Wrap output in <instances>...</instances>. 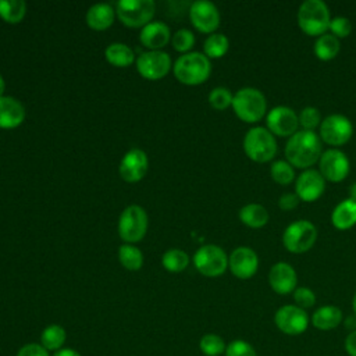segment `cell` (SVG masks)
Masks as SVG:
<instances>
[{"label":"cell","mask_w":356,"mask_h":356,"mask_svg":"<svg viewBox=\"0 0 356 356\" xmlns=\"http://www.w3.org/2000/svg\"><path fill=\"white\" fill-rule=\"evenodd\" d=\"M323 153L321 139L314 131L299 129L288 138L284 149L285 160L295 168L307 170L318 163Z\"/></svg>","instance_id":"6da1fadb"},{"label":"cell","mask_w":356,"mask_h":356,"mask_svg":"<svg viewBox=\"0 0 356 356\" xmlns=\"http://www.w3.org/2000/svg\"><path fill=\"white\" fill-rule=\"evenodd\" d=\"M296 21L305 35L318 38L328 31L331 22L330 8L323 0H306L298 8Z\"/></svg>","instance_id":"7a4b0ae2"},{"label":"cell","mask_w":356,"mask_h":356,"mask_svg":"<svg viewBox=\"0 0 356 356\" xmlns=\"http://www.w3.org/2000/svg\"><path fill=\"white\" fill-rule=\"evenodd\" d=\"M235 115L248 124L259 122L267 114V99L264 93L256 88H241L232 99L231 104Z\"/></svg>","instance_id":"3957f363"},{"label":"cell","mask_w":356,"mask_h":356,"mask_svg":"<svg viewBox=\"0 0 356 356\" xmlns=\"http://www.w3.org/2000/svg\"><path fill=\"white\" fill-rule=\"evenodd\" d=\"M211 72L210 58L204 53L191 51L179 56L174 63L175 78L185 85H199L207 81Z\"/></svg>","instance_id":"277c9868"},{"label":"cell","mask_w":356,"mask_h":356,"mask_svg":"<svg viewBox=\"0 0 356 356\" xmlns=\"http://www.w3.org/2000/svg\"><path fill=\"white\" fill-rule=\"evenodd\" d=\"M275 136L266 127L250 128L243 138V152L254 163H267L277 154Z\"/></svg>","instance_id":"5b68a950"},{"label":"cell","mask_w":356,"mask_h":356,"mask_svg":"<svg viewBox=\"0 0 356 356\" xmlns=\"http://www.w3.org/2000/svg\"><path fill=\"white\" fill-rule=\"evenodd\" d=\"M317 241V228L309 220H296L282 232L284 248L295 254L309 252Z\"/></svg>","instance_id":"8992f818"},{"label":"cell","mask_w":356,"mask_h":356,"mask_svg":"<svg viewBox=\"0 0 356 356\" xmlns=\"http://www.w3.org/2000/svg\"><path fill=\"white\" fill-rule=\"evenodd\" d=\"M156 11L153 0H120L115 4L118 19L129 28L145 26L152 22Z\"/></svg>","instance_id":"52a82bcc"},{"label":"cell","mask_w":356,"mask_h":356,"mask_svg":"<svg viewBox=\"0 0 356 356\" xmlns=\"http://www.w3.org/2000/svg\"><path fill=\"white\" fill-rule=\"evenodd\" d=\"M353 135L352 121L342 114H330L323 118L318 127V136L321 142L330 147L338 149L348 143Z\"/></svg>","instance_id":"ba28073f"},{"label":"cell","mask_w":356,"mask_h":356,"mask_svg":"<svg viewBox=\"0 0 356 356\" xmlns=\"http://www.w3.org/2000/svg\"><path fill=\"white\" fill-rule=\"evenodd\" d=\"M147 231V214L143 207L131 204L124 209L118 220V234L127 243L140 241Z\"/></svg>","instance_id":"9c48e42d"},{"label":"cell","mask_w":356,"mask_h":356,"mask_svg":"<svg viewBox=\"0 0 356 356\" xmlns=\"http://www.w3.org/2000/svg\"><path fill=\"white\" fill-rule=\"evenodd\" d=\"M196 270L206 277H218L228 268V256L217 245H203L193 256Z\"/></svg>","instance_id":"30bf717a"},{"label":"cell","mask_w":356,"mask_h":356,"mask_svg":"<svg viewBox=\"0 0 356 356\" xmlns=\"http://www.w3.org/2000/svg\"><path fill=\"white\" fill-rule=\"evenodd\" d=\"M317 164L318 172L323 175V178L334 184L342 182L350 171V161L348 156L342 150L334 147L324 150Z\"/></svg>","instance_id":"8fae6325"},{"label":"cell","mask_w":356,"mask_h":356,"mask_svg":"<svg viewBox=\"0 0 356 356\" xmlns=\"http://www.w3.org/2000/svg\"><path fill=\"white\" fill-rule=\"evenodd\" d=\"M274 324L282 334L295 337L307 330L310 317L306 310L296 305H284L274 313Z\"/></svg>","instance_id":"7c38bea8"},{"label":"cell","mask_w":356,"mask_h":356,"mask_svg":"<svg viewBox=\"0 0 356 356\" xmlns=\"http://www.w3.org/2000/svg\"><path fill=\"white\" fill-rule=\"evenodd\" d=\"M266 128L275 138H291L299 131V117L288 106H275L266 114Z\"/></svg>","instance_id":"4fadbf2b"},{"label":"cell","mask_w":356,"mask_h":356,"mask_svg":"<svg viewBox=\"0 0 356 356\" xmlns=\"http://www.w3.org/2000/svg\"><path fill=\"white\" fill-rule=\"evenodd\" d=\"M170 68H171V58L168 53L161 50L145 51L136 60L138 72L149 81L161 79L168 74Z\"/></svg>","instance_id":"5bb4252c"},{"label":"cell","mask_w":356,"mask_h":356,"mask_svg":"<svg viewBox=\"0 0 356 356\" xmlns=\"http://www.w3.org/2000/svg\"><path fill=\"white\" fill-rule=\"evenodd\" d=\"M192 25L202 33H213L220 26V11L211 1L197 0L189 7Z\"/></svg>","instance_id":"9a60e30c"},{"label":"cell","mask_w":356,"mask_h":356,"mask_svg":"<svg viewBox=\"0 0 356 356\" xmlns=\"http://www.w3.org/2000/svg\"><path fill=\"white\" fill-rule=\"evenodd\" d=\"M228 268L239 280L252 278L259 268V256L249 246H239L228 256Z\"/></svg>","instance_id":"2e32d148"},{"label":"cell","mask_w":356,"mask_h":356,"mask_svg":"<svg viewBox=\"0 0 356 356\" xmlns=\"http://www.w3.org/2000/svg\"><path fill=\"white\" fill-rule=\"evenodd\" d=\"M325 179L318 170L307 168L303 170L295 179V193L300 202H316L324 193Z\"/></svg>","instance_id":"e0dca14e"},{"label":"cell","mask_w":356,"mask_h":356,"mask_svg":"<svg viewBox=\"0 0 356 356\" xmlns=\"http://www.w3.org/2000/svg\"><path fill=\"white\" fill-rule=\"evenodd\" d=\"M270 288L278 295H289L298 288V274L286 261L274 263L268 271Z\"/></svg>","instance_id":"ac0fdd59"},{"label":"cell","mask_w":356,"mask_h":356,"mask_svg":"<svg viewBox=\"0 0 356 356\" xmlns=\"http://www.w3.org/2000/svg\"><path fill=\"white\" fill-rule=\"evenodd\" d=\"M147 167H149V160L146 153L140 149H131L124 154L118 170L124 181L138 182L146 175Z\"/></svg>","instance_id":"d6986e66"},{"label":"cell","mask_w":356,"mask_h":356,"mask_svg":"<svg viewBox=\"0 0 356 356\" xmlns=\"http://www.w3.org/2000/svg\"><path fill=\"white\" fill-rule=\"evenodd\" d=\"M170 28L161 21H152L139 33V40L150 50H160L170 42Z\"/></svg>","instance_id":"ffe728a7"},{"label":"cell","mask_w":356,"mask_h":356,"mask_svg":"<svg viewBox=\"0 0 356 356\" xmlns=\"http://www.w3.org/2000/svg\"><path fill=\"white\" fill-rule=\"evenodd\" d=\"M25 108L19 100L11 96L0 97V128L13 129L22 124Z\"/></svg>","instance_id":"44dd1931"},{"label":"cell","mask_w":356,"mask_h":356,"mask_svg":"<svg viewBox=\"0 0 356 356\" xmlns=\"http://www.w3.org/2000/svg\"><path fill=\"white\" fill-rule=\"evenodd\" d=\"M343 321L342 310L335 305H324L316 309L312 314L310 323L318 331H331L339 327Z\"/></svg>","instance_id":"7402d4cb"},{"label":"cell","mask_w":356,"mask_h":356,"mask_svg":"<svg viewBox=\"0 0 356 356\" xmlns=\"http://www.w3.org/2000/svg\"><path fill=\"white\" fill-rule=\"evenodd\" d=\"M331 224L339 229L346 231L356 225V200L346 197L341 200L331 213Z\"/></svg>","instance_id":"603a6c76"},{"label":"cell","mask_w":356,"mask_h":356,"mask_svg":"<svg viewBox=\"0 0 356 356\" xmlns=\"http://www.w3.org/2000/svg\"><path fill=\"white\" fill-rule=\"evenodd\" d=\"M115 10L107 3H97L89 7L86 13V22L95 31H104L114 22Z\"/></svg>","instance_id":"cb8c5ba5"},{"label":"cell","mask_w":356,"mask_h":356,"mask_svg":"<svg viewBox=\"0 0 356 356\" xmlns=\"http://www.w3.org/2000/svg\"><path fill=\"white\" fill-rule=\"evenodd\" d=\"M239 220L243 225L257 229L267 225L270 220V214L267 209L260 203H249L241 207L239 210Z\"/></svg>","instance_id":"d4e9b609"},{"label":"cell","mask_w":356,"mask_h":356,"mask_svg":"<svg viewBox=\"0 0 356 356\" xmlns=\"http://www.w3.org/2000/svg\"><path fill=\"white\" fill-rule=\"evenodd\" d=\"M313 50L320 61H331L338 56L341 43L339 39H337L334 35L324 33L316 39Z\"/></svg>","instance_id":"484cf974"},{"label":"cell","mask_w":356,"mask_h":356,"mask_svg":"<svg viewBox=\"0 0 356 356\" xmlns=\"http://www.w3.org/2000/svg\"><path fill=\"white\" fill-rule=\"evenodd\" d=\"M106 60L114 67H128L134 63L135 54L131 47L124 43H111L104 50Z\"/></svg>","instance_id":"4316f807"},{"label":"cell","mask_w":356,"mask_h":356,"mask_svg":"<svg viewBox=\"0 0 356 356\" xmlns=\"http://www.w3.org/2000/svg\"><path fill=\"white\" fill-rule=\"evenodd\" d=\"M26 14L24 0H0V17L8 24H18Z\"/></svg>","instance_id":"83f0119b"},{"label":"cell","mask_w":356,"mask_h":356,"mask_svg":"<svg viewBox=\"0 0 356 356\" xmlns=\"http://www.w3.org/2000/svg\"><path fill=\"white\" fill-rule=\"evenodd\" d=\"M229 47V40L224 33H211L203 43L204 56L207 58H220L225 56Z\"/></svg>","instance_id":"f1b7e54d"},{"label":"cell","mask_w":356,"mask_h":356,"mask_svg":"<svg viewBox=\"0 0 356 356\" xmlns=\"http://www.w3.org/2000/svg\"><path fill=\"white\" fill-rule=\"evenodd\" d=\"M40 341H42V346L46 350L57 352L58 349H61L63 343L65 342V331L61 325H57V324L47 325L42 332Z\"/></svg>","instance_id":"f546056e"},{"label":"cell","mask_w":356,"mask_h":356,"mask_svg":"<svg viewBox=\"0 0 356 356\" xmlns=\"http://www.w3.org/2000/svg\"><path fill=\"white\" fill-rule=\"evenodd\" d=\"M118 259L121 264L131 271H136L143 264V256L139 248L134 245H121L118 249Z\"/></svg>","instance_id":"4dcf8cb0"},{"label":"cell","mask_w":356,"mask_h":356,"mask_svg":"<svg viewBox=\"0 0 356 356\" xmlns=\"http://www.w3.org/2000/svg\"><path fill=\"white\" fill-rule=\"evenodd\" d=\"M161 264L167 271L181 273L189 264V256L179 249H170L161 257Z\"/></svg>","instance_id":"1f68e13d"},{"label":"cell","mask_w":356,"mask_h":356,"mask_svg":"<svg viewBox=\"0 0 356 356\" xmlns=\"http://www.w3.org/2000/svg\"><path fill=\"white\" fill-rule=\"evenodd\" d=\"M270 175L278 185H289L296 179L293 167L286 160H275L270 167Z\"/></svg>","instance_id":"d6a6232c"},{"label":"cell","mask_w":356,"mask_h":356,"mask_svg":"<svg viewBox=\"0 0 356 356\" xmlns=\"http://www.w3.org/2000/svg\"><path fill=\"white\" fill-rule=\"evenodd\" d=\"M199 348L206 356H220L225 353L227 345L224 339L217 334H206L200 338Z\"/></svg>","instance_id":"836d02e7"},{"label":"cell","mask_w":356,"mask_h":356,"mask_svg":"<svg viewBox=\"0 0 356 356\" xmlns=\"http://www.w3.org/2000/svg\"><path fill=\"white\" fill-rule=\"evenodd\" d=\"M234 95L225 86H217L209 93V103L216 110H225L232 104Z\"/></svg>","instance_id":"e575fe53"},{"label":"cell","mask_w":356,"mask_h":356,"mask_svg":"<svg viewBox=\"0 0 356 356\" xmlns=\"http://www.w3.org/2000/svg\"><path fill=\"white\" fill-rule=\"evenodd\" d=\"M299 127H302L303 131H314L321 124V114L317 107L307 106L305 107L299 114Z\"/></svg>","instance_id":"d590c367"},{"label":"cell","mask_w":356,"mask_h":356,"mask_svg":"<svg viewBox=\"0 0 356 356\" xmlns=\"http://www.w3.org/2000/svg\"><path fill=\"white\" fill-rule=\"evenodd\" d=\"M193 44H195V35L189 29L182 28V29H178L172 35V47L177 51L185 53V51L191 50Z\"/></svg>","instance_id":"8d00e7d4"},{"label":"cell","mask_w":356,"mask_h":356,"mask_svg":"<svg viewBox=\"0 0 356 356\" xmlns=\"http://www.w3.org/2000/svg\"><path fill=\"white\" fill-rule=\"evenodd\" d=\"M293 305H296L298 307L307 310L312 309L316 305V293L307 288V286H298L293 292Z\"/></svg>","instance_id":"74e56055"},{"label":"cell","mask_w":356,"mask_h":356,"mask_svg":"<svg viewBox=\"0 0 356 356\" xmlns=\"http://www.w3.org/2000/svg\"><path fill=\"white\" fill-rule=\"evenodd\" d=\"M352 22L346 17H334L331 18L328 31L331 35H334L337 39H343L348 38L352 32Z\"/></svg>","instance_id":"f35d334b"},{"label":"cell","mask_w":356,"mask_h":356,"mask_svg":"<svg viewBox=\"0 0 356 356\" xmlns=\"http://www.w3.org/2000/svg\"><path fill=\"white\" fill-rule=\"evenodd\" d=\"M225 356H257L256 349L243 339H234L227 345Z\"/></svg>","instance_id":"ab89813d"},{"label":"cell","mask_w":356,"mask_h":356,"mask_svg":"<svg viewBox=\"0 0 356 356\" xmlns=\"http://www.w3.org/2000/svg\"><path fill=\"white\" fill-rule=\"evenodd\" d=\"M300 199L298 197V195L293 192H285L281 195V197L278 199V207L282 210V211H291L293 209L298 207Z\"/></svg>","instance_id":"60d3db41"},{"label":"cell","mask_w":356,"mask_h":356,"mask_svg":"<svg viewBox=\"0 0 356 356\" xmlns=\"http://www.w3.org/2000/svg\"><path fill=\"white\" fill-rule=\"evenodd\" d=\"M17 356H49V350L39 343H26L18 350Z\"/></svg>","instance_id":"b9f144b4"},{"label":"cell","mask_w":356,"mask_h":356,"mask_svg":"<svg viewBox=\"0 0 356 356\" xmlns=\"http://www.w3.org/2000/svg\"><path fill=\"white\" fill-rule=\"evenodd\" d=\"M343 348L349 356H356V331H352L346 335Z\"/></svg>","instance_id":"7bdbcfd3"},{"label":"cell","mask_w":356,"mask_h":356,"mask_svg":"<svg viewBox=\"0 0 356 356\" xmlns=\"http://www.w3.org/2000/svg\"><path fill=\"white\" fill-rule=\"evenodd\" d=\"M342 324H343V327H345L349 332L356 331V314H353V313H352V314L346 316V317L343 318Z\"/></svg>","instance_id":"ee69618b"},{"label":"cell","mask_w":356,"mask_h":356,"mask_svg":"<svg viewBox=\"0 0 356 356\" xmlns=\"http://www.w3.org/2000/svg\"><path fill=\"white\" fill-rule=\"evenodd\" d=\"M53 356H81L76 350H74V349H70V348H61V349H58Z\"/></svg>","instance_id":"f6af8a7d"},{"label":"cell","mask_w":356,"mask_h":356,"mask_svg":"<svg viewBox=\"0 0 356 356\" xmlns=\"http://www.w3.org/2000/svg\"><path fill=\"white\" fill-rule=\"evenodd\" d=\"M349 197L356 200V182H353L350 186H349Z\"/></svg>","instance_id":"bcb514c9"},{"label":"cell","mask_w":356,"mask_h":356,"mask_svg":"<svg viewBox=\"0 0 356 356\" xmlns=\"http://www.w3.org/2000/svg\"><path fill=\"white\" fill-rule=\"evenodd\" d=\"M4 89H6V82H4L3 76L0 75V97L3 96V92H4Z\"/></svg>","instance_id":"7dc6e473"},{"label":"cell","mask_w":356,"mask_h":356,"mask_svg":"<svg viewBox=\"0 0 356 356\" xmlns=\"http://www.w3.org/2000/svg\"><path fill=\"white\" fill-rule=\"evenodd\" d=\"M352 310H353V314H356V292L353 293V298H352Z\"/></svg>","instance_id":"c3c4849f"}]
</instances>
